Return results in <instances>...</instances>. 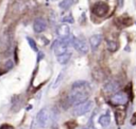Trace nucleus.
<instances>
[{"label":"nucleus","instance_id":"dca6fc26","mask_svg":"<svg viewBox=\"0 0 136 129\" xmlns=\"http://www.w3.org/2000/svg\"><path fill=\"white\" fill-rule=\"evenodd\" d=\"M73 1L74 0H63V1L60 3V8H61L62 10H67L69 6H71Z\"/></svg>","mask_w":136,"mask_h":129},{"label":"nucleus","instance_id":"7ed1b4c3","mask_svg":"<svg viewBox=\"0 0 136 129\" xmlns=\"http://www.w3.org/2000/svg\"><path fill=\"white\" fill-rule=\"evenodd\" d=\"M94 106V102L91 100H88L87 99L86 102H84L80 104H77L73 109V115L75 116H81V115H84L86 114L87 112H89L91 110V108Z\"/></svg>","mask_w":136,"mask_h":129},{"label":"nucleus","instance_id":"f3484780","mask_svg":"<svg viewBox=\"0 0 136 129\" xmlns=\"http://www.w3.org/2000/svg\"><path fill=\"white\" fill-rule=\"evenodd\" d=\"M63 77H64V70H62L60 74L58 75V77H57V79H55V81H54V84H53V88H58L59 86H60V83H61V81L63 80Z\"/></svg>","mask_w":136,"mask_h":129},{"label":"nucleus","instance_id":"6e6552de","mask_svg":"<svg viewBox=\"0 0 136 129\" xmlns=\"http://www.w3.org/2000/svg\"><path fill=\"white\" fill-rule=\"evenodd\" d=\"M115 120L118 126L123 125L126 120V110L123 109H116L115 110Z\"/></svg>","mask_w":136,"mask_h":129},{"label":"nucleus","instance_id":"ddd939ff","mask_svg":"<svg viewBox=\"0 0 136 129\" xmlns=\"http://www.w3.org/2000/svg\"><path fill=\"white\" fill-rule=\"evenodd\" d=\"M119 88V84L115 81H112V82H109L105 84L104 86V90L107 92V93H112V92H115L116 90H118Z\"/></svg>","mask_w":136,"mask_h":129},{"label":"nucleus","instance_id":"f257e3e1","mask_svg":"<svg viewBox=\"0 0 136 129\" xmlns=\"http://www.w3.org/2000/svg\"><path fill=\"white\" fill-rule=\"evenodd\" d=\"M72 91L67 97L69 106H77L88 99L89 96V84L86 81H77L72 84Z\"/></svg>","mask_w":136,"mask_h":129},{"label":"nucleus","instance_id":"39448f33","mask_svg":"<svg viewBox=\"0 0 136 129\" xmlns=\"http://www.w3.org/2000/svg\"><path fill=\"white\" fill-rule=\"evenodd\" d=\"M107 12H109V6L103 1L97 2L93 8H91V13L96 16H100V17L105 16L107 14Z\"/></svg>","mask_w":136,"mask_h":129},{"label":"nucleus","instance_id":"0eeeda50","mask_svg":"<svg viewBox=\"0 0 136 129\" xmlns=\"http://www.w3.org/2000/svg\"><path fill=\"white\" fill-rule=\"evenodd\" d=\"M47 28V22L44 18H36L33 22V30L35 33H41V32L45 31Z\"/></svg>","mask_w":136,"mask_h":129},{"label":"nucleus","instance_id":"393cba45","mask_svg":"<svg viewBox=\"0 0 136 129\" xmlns=\"http://www.w3.org/2000/svg\"><path fill=\"white\" fill-rule=\"evenodd\" d=\"M52 129H58V128L57 127H52Z\"/></svg>","mask_w":136,"mask_h":129},{"label":"nucleus","instance_id":"f8f14e48","mask_svg":"<svg viewBox=\"0 0 136 129\" xmlns=\"http://www.w3.org/2000/svg\"><path fill=\"white\" fill-rule=\"evenodd\" d=\"M70 58H71V54H69V52H65V54L59 56V57H58V61H59L60 64L65 65V64L68 63V61L70 60Z\"/></svg>","mask_w":136,"mask_h":129},{"label":"nucleus","instance_id":"9d476101","mask_svg":"<svg viewBox=\"0 0 136 129\" xmlns=\"http://www.w3.org/2000/svg\"><path fill=\"white\" fill-rule=\"evenodd\" d=\"M102 35L101 34H94L93 36H90L89 38V43H90V47L93 50H96L99 47V45L102 42Z\"/></svg>","mask_w":136,"mask_h":129},{"label":"nucleus","instance_id":"4be33fe9","mask_svg":"<svg viewBox=\"0 0 136 129\" xmlns=\"http://www.w3.org/2000/svg\"><path fill=\"white\" fill-rule=\"evenodd\" d=\"M86 129H96V128H95V126H94V124H93V118L90 120L89 125H88V128H86Z\"/></svg>","mask_w":136,"mask_h":129},{"label":"nucleus","instance_id":"6ab92c4d","mask_svg":"<svg viewBox=\"0 0 136 129\" xmlns=\"http://www.w3.org/2000/svg\"><path fill=\"white\" fill-rule=\"evenodd\" d=\"M64 24H72L73 22V18L71 16H66V17L63 18Z\"/></svg>","mask_w":136,"mask_h":129},{"label":"nucleus","instance_id":"4468645a","mask_svg":"<svg viewBox=\"0 0 136 129\" xmlns=\"http://www.w3.org/2000/svg\"><path fill=\"white\" fill-rule=\"evenodd\" d=\"M106 47L107 49H109L111 52H115L118 50L119 48V44L115 41H112V40H109V41H106Z\"/></svg>","mask_w":136,"mask_h":129},{"label":"nucleus","instance_id":"20e7f679","mask_svg":"<svg viewBox=\"0 0 136 129\" xmlns=\"http://www.w3.org/2000/svg\"><path fill=\"white\" fill-rule=\"evenodd\" d=\"M128 100H129V96L126 92H118L112 96L110 102L114 106H123L128 102Z\"/></svg>","mask_w":136,"mask_h":129},{"label":"nucleus","instance_id":"f03ea898","mask_svg":"<svg viewBox=\"0 0 136 129\" xmlns=\"http://www.w3.org/2000/svg\"><path fill=\"white\" fill-rule=\"evenodd\" d=\"M50 120H51V114H50V111L47 108L42 109L37 113L36 122L39 127H42V128L48 127V125L50 124Z\"/></svg>","mask_w":136,"mask_h":129},{"label":"nucleus","instance_id":"423d86ee","mask_svg":"<svg viewBox=\"0 0 136 129\" xmlns=\"http://www.w3.org/2000/svg\"><path fill=\"white\" fill-rule=\"evenodd\" d=\"M71 46L74 47L75 49H77L80 54H85L88 52V46L86 45V43L82 41V40H80L78 38H75V36H71Z\"/></svg>","mask_w":136,"mask_h":129},{"label":"nucleus","instance_id":"2eb2a0df","mask_svg":"<svg viewBox=\"0 0 136 129\" xmlns=\"http://www.w3.org/2000/svg\"><path fill=\"white\" fill-rule=\"evenodd\" d=\"M121 22V27H128V26H130L131 24H132V19L130 17H128V16H122V17H118L117 19H116V22Z\"/></svg>","mask_w":136,"mask_h":129},{"label":"nucleus","instance_id":"b1692460","mask_svg":"<svg viewBox=\"0 0 136 129\" xmlns=\"http://www.w3.org/2000/svg\"><path fill=\"white\" fill-rule=\"evenodd\" d=\"M123 3H125V0H118V4H119L120 8L123 6Z\"/></svg>","mask_w":136,"mask_h":129},{"label":"nucleus","instance_id":"412c9836","mask_svg":"<svg viewBox=\"0 0 136 129\" xmlns=\"http://www.w3.org/2000/svg\"><path fill=\"white\" fill-rule=\"evenodd\" d=\"M131 124H132V125H136V112L133 114V116H132V118H131Z\"/></svg>","mask_w":136,"mask_h":129},{"label":"nucleus","instance_id":"9b49d317","mask_svg":"<svg viewBox=\"0 0 136 129\" xmlns=\"http://www.w3.org/2000/svg\"><path fill=\"white\" fill-rule=\"evenodd\" d=\"M110 123H111V116L109 113L102 114L99 118V124L101 125L102 127H107L110 125Z\"/></svg>","mask_w":136,"mask_h":129},{"label":"nucleus","instance_id":"1a4fd4ad","mask_svg":"<svg viewBox=\"0 0 136 129\" xmlns=\"http://www.w3.org/2000/svg\"><path fill=\"white\" fill-rule=\"evenodd\" d=\"M69 27H68L67 24H62L61 26H59L58 28V35H59V38H66L69 36Z\"/></svg>","mask_w":136,"mask_h":129},{"label":"nucleus","instance_id":"5701e85b","mask_svg":"<svg viewBox=\"0 0 136 129\" xmlns=\"http://www.w3.org/2000/svg\"><path fill=\"white\" fill-rule=\"evenodd\" d=\"M5 66H7V68L10 70V68H12V66H13V62H12V61H9V62L6 63V65H5Z\"/></svg>","mask_w":136,"mask_h":129},{"label":"nucleus","instance_id":"a211bd4d","mask_svg":"<svg viewBox=\"0 0 136 129\" xmlns=\"http://www.w3.org/2000/svg\"><path fill=\"white\" fill-rule=\"evenodd\" d=\"M27 41H28V44H29V46L33 49L34 51H37V46H36V43H35V41L33 38H27Z\"/></svg>","mask_w":136,"mask_h":129},{"label":"nucleus","instance_id":"aec40b11","mask_svg":"<svg viewBox=\"0 0 136 129\" xmlns=\"http://www.w3.org/2000/svg\"><path fill=\"white\" fill-rule=\"evenodd\" d=\"M0 129H14V127L9 124H2L1 126H0Z\"/></svg>","mask_w":136,"mask_h":129}]
</instances>
